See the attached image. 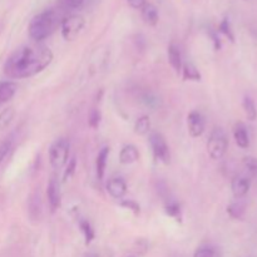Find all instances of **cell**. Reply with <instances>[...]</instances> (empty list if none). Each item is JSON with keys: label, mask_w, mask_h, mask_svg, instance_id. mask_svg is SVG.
I'll use <instances>...</instances> for the list:
<instances>
[{"label": "cell", "mask_w": 257, "mask_h": 257, "mask_svg": "<svg viewBox=\"0 0 257 257\" xmlns=\"http://www.w3.org/2000/svg\"><path fill=\"white\" fill-rule=\"evenodd\" d=\"M87 257H98V255H97V253H89V255H88Z\"/></svg>", "instance_id": "e575fe53"}, {"label": "cell", "mask_w": 257, "mask_h": 257, "mask_svg": "<svg viewBox=\"0 0 257 257\" xmlns=\"http://www.w3.org/2000/svg\"><path fill=\"white\" fill-rule=\"evenodd\" d=\"M193 257H221L220 255V251L217 250L216 247L213 246H201L196 250L195 255Z\"/></svg>", "instance_id": "cb8c5ba5"}, {"label": "cell", "mask_w": 257, "mask_h": 257, "mask_svg": "<svg viewBox=\"0 0 257 257\" xmlns=\"http://www.w3.org/2000/svg\"><path fill=\"white\" fill-rule=\"evenodd\" d=\"M165 211L168 216L176 218L177 221L182 220V211H181V206L178 205L175 201H170V202L166 203Z\"/></svg>", "instance_id": "603a6c76"}, {"label": "cell", "mask_w": 257, "mask_h": 257, "mask_svg": "<svg viewBox=\"0 0 257 257\" xmlns=\"http://www.w3.org/2000/svg\"><path fill=\"white\" fill-rule=\"evenodd\" d=\"M140 160V152L133 145L123 146L119 152V162L122 165H132Z\"/></svg>", "instance_id": "8fae6325"}, {"label": "cell", "mask_w": 257, "mask_h": 257, "mask_svg": "<svg viewBox=\"0 0 257 257\" xmlns=\"http://www.w3.org/2000/svg\"><path fill=\"white\" fill-rule=\"evenodd\" d=\"M151 131V120L148 115H142L136 120L135 132L138 136H146Z\"/></svg>", "instance_id": "44dd1931"}, {"label": "cell", "mask_w": 257, "mask_h": 257, "mask_svg": "<svg viewBox=\"0 0 257 257\" xmlns=\"http://www.w3.org/2000/svg\"><path fill=\"white\" fill-rule=\"evenodd\" d=\"M47 197L52 212H55L57 210H59L60 206H62V191H60L59 181L55 177L50 178L49 183H48Z\"/></svg>", "instance_id": "52a82bcc"}, {"label": "cell", "mask_w": 257, "mask_h": 257, "mask_svg": "<svg viewBox=\"0 0 257 257\" xmlns=\"http://www.w3.org/2000/svg\"><path fill=\"white\" fill-rule=\"evenodd\" d=\"M10 148H12V141H5L0 145V163L4 161V158L7 157L8 153H9Z\"/></svg>", "instance_id": "4dcf8cb0"}, {"label": "cell", "mask_w": 257, "mask_h": 257, "mask_svg": "<svg viewBox=\"0 0 257 257\" xmlns=\"http://www.w3.org/2000/svg\"><path fill=\"white\" fill-rule=\"evenodd\" d=\"M70 142L67 138H59L49 148V162L54 170H62L68 163Z\"/></svg>", "instance_id": "3957f363"}, {"label": "cell", "mask_w": 257, "mask_h": 257, "mask_svg": "<svg viewBox=\"0 0 257 257\" xmlns=\"http://www.w3.org/2000/svg\"><path fill=\"white\" fill-rule=\"evenodd\" d=\"M243 165L253 175H257V158L255 157H245L243 158Z\"/></svg>", "instance_id": "f546056e"}, {"label": "cell", "mask_w": 257, "mask_h": 257, "mask_svg": "<svg viewBox=\"0 0 257 257\" xmlns=\"http://www.w3.org/2000/svg\"><path fill=\"white\" fill-rule=\"evenodd\" d=\"M108 156H109V148L108 147H103L97 156V161H95V172H97V177L99 181H102L103 178H104Z\"/></svg>", "instance_id": "9a60e30c"}, {"label": "cell", "mask_w": 257, "mask_h": 257, "mask_svg": "<svg viewBox=\"0 0 257 257\" xmlns=\"http://www.w3.org/2000/svg\"><path fill=\"white\" fill-rule=\"evenodd\" d=\"M55 24H57L55 13L53 10H45V12L40 13L33 18L29 28H28V32H29L30 38L33 40L39 43L52 34Z\"/></svg>", "instance_id": "7a4b0ae2"}, {"label": "cell", "mask_w": 257, "mask_h": 257, "mask_svg": "<svg viewBox=\"0 0 257 257\" xmlns=\"http://www.w3.org/2000/svg\"><path fill=\"white\" fill-rule=\"evenodd\" d=\"M251 187V182L245 176H237L231 182V191L236 200H241L248 193Z\"/></svg>", "instance_id": "9c48e42d"}, {"label": "cell", "mask_w": 257, "mask_h": 257, "mask_svg": "<svg viewBox=\"0 0 257 257\" xmlns=\"http://www.w3.org/2000/svg\"><path fill=\"white\" fill-rule=\"evenodd\" d=\"M75 166H77V161H75V157H73L69 162L67 163V168L64 171V175H63V182H67L72 178V176L74 175L75 172Z\"/></svg>", "instance_id": "4316f807"}, {"label": "cell", "mask_w": 257, "mask_h": 257, "mask_svg": "<svg viewBox=\"0 0 257 257\" xmlns=\"http://www.w3.org/2000/svg\"><path fill=\"white\" fill-rule=\"evenodd\" d=\"M233 138L236 141V145L240 148H247L250 146V137H248L247 130L242 123H238L233 128Z\"/></svg>", "instance_id": "5bb4252c"}, {"label": "cell", "mask_w": 257, "mask_h": 257, "mask_svg": "<svg viewBox=\"0 0 257 257\" xmlns=\"http://www.w3.org/2000/svg\"><path fill=\"white\" fill-rule=\"evenodd\" d=\"M218 32L222 33L225 37H227L230 39V42H235V35H233L232 29H231V24L228 18H225V19L221 22L220 27H218Z\"/></svg>", "instance_id": "484cf974"}, {"label": "cell", "mask_w": 257, "mask_h": 257, "mask_svg": "<svg viewBox=\"0 0 257 257\" xmlns=\"http://www.w3.org/2000/svg\"><path fill=\"white\" fill-rule=\"evenodd\" d=\"M78 225H79L80 231H82L83 236H84L85 245H89V243L94 240V230H93L92 225H90L89 221L85 220V218H80Z\"/></svg>", "instance_id": "d6986e66"}, {"label": "cell", "mask_w": 257, "mask_h": 257, "mask_svg": "<svg viewBox=\"0 0 257 257\" xmlns=\"http://www.w3.org/2000/svg\"><path fill=\"white\" fill-rule=\"evenodd\" d=\"M150 145L156 160L165 163V165H168L171 160V153L165 137L161 133L152 132L150 135Z\"/></svg>", "instance_id": "8992f818"}, {"label": "cell", "mask_w": 257, "mask_h": 257, "mask_svg": "<svg viewBox=\"0 0 257 257\" xmlns=\"http://www.w3.org/2000/svg\"><path fill=\"white\" fill-rule=\"evenodd\" d=\"M107 191L113 198L120 200L127 193V183L122 177H113L107 182Z\"/></svg>", "instance_id": "30bf717a"}, {"label": "cell", "mask_w": 257, "mask_h": 257, "mask_svg": "<svg viewBox=\"0 0 257 257\" xmlns=\"http://www.w3.org/2000/svg\"><path fill=\"white\" fill-rule=\"evenodd\" d=\"M85 25L84 18L80 15H70L62 22V37L67 42L77 39Z\"/></svg>", "instance_id": "5b68a950"}, {"label": "cell", "mask_w": 257, "mask_h": 257, "mask_svg": "<svg viewBox=\"0 0 257 257\" xmlns=\"http://www.w3.org/2000/svg\"><path fill=\"white\" fill-rule=\"evenodd\" d=\"M128 4L133 8V9H142L143 5L146 4V0H127Z\"/></svg>", "instance_id": "1f68e13d"}, {"label": "cell", "mask_w": 257, "mask_h": 257, "mask_svg": "<svg viewBox=\"0 0 257 257\" xmlns=\"http://www.w3.org/2000/svg\"><path fill=\"white\" fill-rule=\"evenodd\" d=\"M241 200H242V198H241ZM241 200H237L235 201V202L230 203L227 207V213L230 215L231 218H233V220H240V218H242L243 215H245L246 203Z\"/></svg>", "instance_id": "e0dca14e"}, {"label": "cell", "mask_w": 257, "mask_h": 257, "mask_svg": "<svg viewBox=\"0 0 257 257\" xmlns=\"http://www.w3.org/2000/svg\"><path fill=\"white\" fill-rule=\"evenodd\" d=\"M142 102L146 107L152 108V109H156L161 105V99L155 95L153 93H146V94L142 95Z\"/></svg>", "instance_id": "d4e9b609"}, {"label": "cell", "mask_w": 257, "mask_h": 257, "mask_svg": "<svg viewBox=\"0 0 257 257\" xmlns=\"http://www.w3.org/2000/svg\"><path fill=\"white\" fill-rule=\"evenodd\" d=\"M18 89V85L10 80H2L0 82V105L9 102L15 95Z\"/></svg>", "instance_id": "4fadbf2b"}, {"label": "cell", "mask_w": 257, "mask_h": 257, "mask_svg": "<svg viewBox=\"0 0 257 257\" xmlns=\"http://www.w3.org/2000/svg\"><path fill=\"white\" fill-rule=\"evenodd\" d=\"M181 70H182L183 80H193V82L201 80V73L198 72V69L192 63L187 62L185 64H182V69Z\"/></svg>", "instance_id": "ac0fdd59"}, {"label": "cell", "mask_w": 257, "mask_h": 257, "mask_svg": "<svg viewBox=\"0 0 257 257\" xmlns=\"http://www.w3.org/2000/svg\"><path fill=\"white\" fill-rule=\"evenodd\" d=\"M228 147V137L222 128L217 127L211 132L207 142L208 155L212 160H221L226 155Z\"/></svg>", "instance_id": "277c9868"}, {"label": "cell", "mask_w": 257, "mask_h": 257, "mask_svg": "<svg viewBox=\"0 0 257 257\" xmlns=\"http://www.w3.org/2000/svg\"><path fill=\"white\" fill-rule=\"evenodd\" d=\"M141 10H142L143 20H145L148 25L155 27V25L158 23V18H160L158 17L157 8H156L153 4H151V3H146Z\"/></svg>", "instance_id": "2e32d148"}, {"label": "cell", "mask_w": 257, "mask_h": 257, "mask_svg": "<svg viewBox=\"0 0 257 257\" xmlns=\"http://www.w3.org/2000/svg\"><path fill=\"white\" fill-rule=\"evenodd\" d=\"M210 35H211V38H212V40H213V45H215V49L218 50L221 48V40H220V38H218V34L216 32H213V30H211Z\"/></svg>", "instance_id": "d6a6232c"}, {"label": "cell", "mask_w": 257, "mask_h": 257, "mask_svg": "<svg viewBox=\"0 0 257 257\" xmlns=\"http://www.w3.org/2000/svg\"><path fill=\"white\" fill-rule=\"evenodd\" d=\"M168 60H170L171 67L175 69V72H181L182 69V53H181L180 47L175 43H171L168 47Z\"/></svg>", "instance_id": "7c38bea8"}, {"label": "cell", "mask_w": 257, "mask_h": 257, "mask_svg": "<svg viewBox=\"0 0 257 257\" xmlns=\"http://www.w3.org/2000/svg\"><path fill=\"white\" fill-rule=\"evenodd\" d=\"M65 2H67L68 4L70 5V7L78 8V7H80V5H82L83 0H65Z\"/></svg>", "instance_id": "836d02e7"}, {"label": "cell", "mask_w": 257, "mask_h": 257, "mask_svg": "<svg viewBox=\"0 0 257 257\" xmlns=\"http://www.w3.org/2000/svg\"><path fill=\"white\" fill-rule=\"evenodd\" d=\"M53 60V52L43 44L24 45L15 50L4 64V73L12 79H24L43 72Z\"/></svg>", "instance_id": "6da1fadb"}, {"label": "cell", "mask_w": 257, "mask_h": 257, "mask_svg": "<svg viewBox=\"0 0 257 257\" xmlns=\"http://www.w3.org/2000/svg\"><path fill=\"white\" fill-rule=\"evenodd\" d=\"M100 118H102V115H100L99 110L93 109L92 112H90V114H89V119H88V123H89V125L92 128H98V127H99Z\"/></svg>", "instance_id": "f1b7e54d"}, {"label": "cell", "mask_w": 257, "mask_h": 257, "mask_svg": "<svg viewBox=\"0 0 257 257\" xmlns=\"http://www.w3.org/2000/svg\"><path fill=\"white\" fill-rule=\"evenodd\" d=\"M120 206L124 208H127V210L132 211L135 215H140V212H141L140 205H138V203L133 200H123L122 202H120Z\"/></svg>", "instance_id": "83f0119b"}, {"label": "cell", "mask_w": 257, "mask_h": 257, "mask_svg": "<svg viewBox=\"0 0 257 257\" xmlns=\"http://www.w3.org/2000/svg\"><path fill=\"white\" fill-rule=\"evenodd\" d=\"M242 108H243V110H245V114H246V117H247L248 120H256L257 109H256L255 102L252 100V98H250L246 95L242 100Z\"/></svg>", "instance_id": "7402d4cb"}, {"label": "cell", "mask_w": 257, "mask_h": 257, "mask_svg": "<svg viewBox=\"0 0 257 257\" xmlns=\"http://www.w3.org/2000/svg\"><path fill=\"white\" fill-rule=\"evenodd\" d=\"M128 257H135V256H128Z\"/></svg>", "instance_id": "d590c367"}, {"label": "cell", "mask_w": 257, "mask_h": 257, "mask_svg": "<svg viewBox=\"0 0 257 257\" xmlns=\"http://www.w3.org/2000/svg\"><path fill=\"white\" fill-rule=\"evenodd\" d=\"M187 124L191 137H201L203 132H205V118H203V115L200 112H196V110L191 112L187 117Z\"/></svg>", "instance_id": "ba28073f"}, {"label": "cell", "mask_w": 257, "mask_h": 257, "mask_svg": "<svg viewBox=\"0 0 257 257\" xmlns=\"http://www.w3.org/2000/svg\"><path fill=\"white\" fill-rule=\"evenodd\" d=\"M15 117V109L13 107L5 108L3 112H0V132H3L4 130H7L10 125V123L13 122Z\"/></svg>", "instance_id": "ffe728a7"}]
</instances>
